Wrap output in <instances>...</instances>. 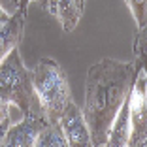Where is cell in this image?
I'll use <instances>...</instances> for the list:
<instances>
[{
  "label": "cell",
  "mask_w": 147,
  "mask_h": 147,
  "mask_svg": "<svg viewBox=\"0 0 147 147\" xmlns=\"http://www.w3.org/2000/svg\"><path fill=\"white\" fill-rule=\"evenodd\" d=\"M15 2H17V0H15Z\"/></svg>",
  "instance_id": "17"
},
{
  "label": "cell",
  "mask_w": 147,
  "mask_h": 147,
  "mask_svg": "<svg viewBox=\"0 0 147 147\" xmlns=\"http://www.w3.org/2000/svg\"><path fill=\"white\" fill-rule=\"evenodd\" d=\"M49 2H53V0H43V4H45V6H47Z\"/></svg>",
  "instance_id": "15"
},
{
  "label": "cell",
  "mask_w": 147,
  "mask_h": 147,
  "mask_svg": "<svg viewBox=\"0 0 147 147\" xmlns=\"http://www.w3.org/2000/svg\"><path fill=\"white\" fill-rule=\"evenodd\" d=\"M34 145L38 147H66L68 145V142H66L64 134H62V128L59 123H49V125H45L42 128V132L38 134V138H36V143Z\"/></svg>",
  "instance_id": "10"
},
{
  "label": "cell",
  "mask_w": 147,
  "mask_h": 147,
  "mask_svg": "<svg viewBox=\"0 0 147 147\" xmlns=\"http://www.w3.org/2000/svg\"><path fill=\"white\" fill-rule=\"evenodd\" d=\"M28 2H30V0H17V9H19V11H23V13H26Z\"/></svg>",
  "instance_id": "13"
},
{
  "label": "cell",
  "mask_w": 147,
  "mask_h": 147,
  "mask_svg": "<svg viewBox=\"0 0 147 147\" xmlns=\"http://www.w3.org/2000/svg\"><path fill=\"white\" fill-rule=\"evenodd\" d=\"M8 128H9V117L0 123V143H2V138H4V134H6V130H8Z\"/></svg>",
  "instance_id": "12"
},
{
  "label": "cell",
  "mask_w": 147,
  "mask_h": 147,
  "mask_svg": "<svg viewBox=\"0 0 147 147\" xmlns=\"http://www.w3.org/2000/svg\"><path fill=\"white\" fill-rule=\"evenodd\" d=\"M130 11L136 19L138 28H145V21H147V0H126Z\"/></svg>",
  "instance_id": "11"
},
{
  "label": "cell",
  "mask_w": 147,
  "mask_h": 147,
  "mask_svg": "<svg viewBox=\"0 0 147 147\" xmlns=\"http://www.w3.org/2000/svg\"><path fill=\"white\" fill-rule=\"evenodd\" d=\"M0 100L6 104H15L23 115L40 102L32 87L30 72L25 68L17 47H13L0 61Z\"/></svg>",
  "instance_id": "3"
},
{
  "label": "cell",
  "mask_w": 147,
  "mask_h": 147,
  "mask_svg": "<svg viewBox=\"0 0 147 147\" xmlns=\"http://www.w3.org/2000/svg\"><path fill=\"white\" fill-rule=\"evenodd\" d=\"M45 125H49V119L43 111L42 104L36 102L30 108V111L23 115V121L9 125V128L6 130L2 143L4 147H32L36 143V138L42 132V128Z\"/></svg>",
  "instance_id": "5"
},
{
  "label": "cell",
  "mask_w": 147,
  "mask_h": 147,
  "mask_svg": "<svg viewBox=\"0 0 147 147\" xmlns=\"http://www.w3.org/2000/svg\"><path fill=\"white\" fill-rule=\"evenodd\" d=\"M143 68V59L134 62H121L115 59H102L87 72L83 119L87 123L91 145H106L108 132L119 108L130 94L138 72Z\"/></svg>",
  "instance_id": "1"
},
{
  "label": "cell",
  "mask_w": 147,
  "mask_h": 147,
  "mask_svg": "<svg viewBox=\"0 0 147 147\" xmlns=\"http://www.w3.org/2000/svg\"><path fill=\"white\" fill-rule=\"evenodd\" d=\"M9 19V13L6 11L4 8H2V6H0V25H2V23H6Z\"/></svg>",
  "instance_id": "14"
},
{
  "label": "cell",
  "mask_w": 147,
  "mask_h": 147,
  "mask_svg": "<svg viewBox=\"0 0 147 147\" xmlns=\"http://www.w3.org/2000/svg\"><path fill=\"white\" fill-rule=\"evenodd\" d=\"M128 113H130V136L128 145H145L147 140V78L145 68L138 72L134 85L128 94Z\"/></svg>",
  "instance_id": "4"
},
{
  "label": "cell",
  "mask_w": 147,
  "mask_h": 147,
  "mask_svg": "<svg viewBox=\"0 0 147 147\" xmlns=\"http://www.w3.org/2000/svg\"><path fill=\"white\" fill-rule=\"evenodd\" d=\"M128 136H130V113H128V98H126L123 102V106L119 108V111H117L111 126H109L106 145L125 147L128 145Z\"/></svg>",
  "instance_id": "9"
},
{
  "label": "cell",
  "mask_w": 147,
  "mask_h": 147,
  "mask_svg": "<svg viewBox=\"0 0 147 147\" xmlns=\"http://www.w3.org/2000/svg\"><path fill=\"white\" fill-rule=\"evenodd\" d=\"M59 125L62 128V134H64L68 145H72V147H89L91 145V134H89L87 123H85L83 113L78 108L76 102H72V100L68 102V106L64 108L61 119H59Z\"/></svg>",
  "instance_id": "6"
},
{
  "label": "cell",
  "mask_w": 147,
  "mask_h": 147,
  "mask_svg": "<svg viewBox=\"0 0 147 147\" xmlns=\"http://www.w3.org/2000/svg\"><path fill=\"white\" fill-rule=\"evenodd\" d=\"M30 78L34 92L38 96L45 115H47L49 123H59L64 108L72 100L64 70L61 68V64L57 61L43 57L38 61L36 68L32 70Z\"/></svg>",
  "instance_id": "2"
},
{
  "label": "cell",
  "mask_w": 147,
  "mask_h": 147,
  "mask_svg": "<svg viewBox=\"0 0 147 147\" xmlns=\"http://www.w3.org/2000/svg\"><path fill=\"white\" fill-rule=\"evenodd\" d=\"M25 17H26V13L17 9L15 13L9 15L8 21L0 25V61L13 47L19 45V42L23 38V28H25Z\"/></svg>",
  "instance_id": "7"
},
{
  "label": "cell",
  "mask_w": 147,
  "mask_h": 147,
  "mask_svg": "<svg viewBox=\"0 0 147 147\" xmlns=\"http://www.w3.org/2000/svg\"><path fill=\"white\" fill-rule=\"evenodd\" d=\"M78 4H81V6H83V4H85V0H78Z\"/></svg>",
  "instance_id": "16"
},
{
  "label": "cell",
  "mask_w": 147,
  "mask_h": 147,
  "mask_svg": "<svg viewBox=\"0 0 147 147\" xmlns=\"http://www.w3.org/2000/svg\"><path fill=\"white\" fill-rule=\"evenodd\" d=\"M45 9L51 15L59 17V21H61L62 28L66 32H72L78 26L83 13V6L78 4V0H53L45 6Z\"/></svg>",
  "instance_id": "8"
}]
</instances>
